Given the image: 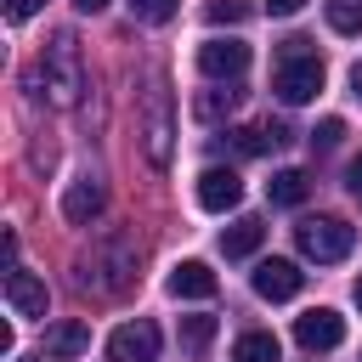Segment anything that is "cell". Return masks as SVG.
Here are the masks:
<instances>
[{"label":"cell","mask_w":362,"mask_h":362,"mask_svg":"<svg viewBox=\"0 0 362 362\" xmlns=\"http://www.w3.org/2000/svg\"><path fill=\"white\" fill-rule=\"evenodd\" d=\"M238 102H243V90H238V85L198 90V96H192V119H198V124H221V119H232V113H238Z\"/></svg>","instance_id":"9a60e30c"},{"label":"cell","mask_w":362,"mask_h":362,"mask_svg":"<svg viewBox=\"0 0 362 362\" xmlns=\"http://www.w3.org/2000/svg\"><path fill=\"white\" fill-rule=\"evenodd\" d=\"M198 68L209 79H243L249 74V45L243 40H204L198 45Z\"/></svg>","instance_id":"52a82bcc"},{"label":"cell","mask_w":362,"mask_h":362,"mask_svg":"<svg viewBox=\"0 0 362 362\" xmlns=\"http://www.w3.org/2000/svg\"><path fill=\"white\" fill-rule=\"evenodd\" d=\"M221 283H215V272L204 266V260H181L175 272H170V294L175 300H209Z\"/></svg>","instance_id":"4fadbf2b"},{"label":"cell","mask_w":362,"mask_h":362,"mask_svg":"<svg viewBox=\"0 0 362 362\" xmlns=\"http://www.w3.org/2000/svg\"><path fill=\"white\" fill-rule=\"evenodd\" d=\"M300 283H305V272H300L294 260H277V255H272V260L255 266V294H260V300H294Z\"/></svg>","instance_id":"8fae6325"},{"label":"cell","mask_w":362,"mask_h":362,"mask_svg":"<svg viewBox=\"0 0 362 362\" xmlns=\"http://www.w3.org/2000/svg\"><path fill=\"white\" fill-rule=\"evenodd\" d=\"M356 305H362V277H356Z\"/></svg>","instance_id":"f546056e"},{"label":"cell","mask_w":362,"mask_h":362,"mask_svg":"<svg viewBox=\"0 0 362 362\" xmlns=\"http://www.w3.org/2000/svg\"><path fill=\"white\" fill-rule=\"evenodd\" d=\"M6 300H11L17 317H45V305H51V300H45V283H40L34 272H17V266L6 272Z\"/></svg>","instance_id":"7c38bea8"},{"label":"cell","mask_w":362,"mask_h":362,"mask_svg":"<svg viewBox=\"0 0 362 362\" xmlns=\"http://www.w3.org/2000/svg\"><path fill=\"white\" fill-rule=\"evenodd\" d=\"M351 192H356V198H362V153H356V158H351Z\"/></svg>","instance_id":"4316f807"},{"label":"cell","mask_w":362,"mask_h":362,"mask_svg":"<svg viewBox=\"0 0 362 362\" xmlns=\"http://www.w3.org/2000/svg\"><path fill=\"white\" fill-rule=\"evenodd\" d=\"M79 351H90V328L85 322H51L45 328V351L40 356H51V362H68V356H79Z\"/></svg>","instance_id":"5bb4252c"},{"label":"cell","mask_w":362,"mask_h":362,"mask_svg":"<svg viewBox=\"0 0 362 362\" xmlns=\"http://www.w3.org/2000/svg\"><path fill=\"white\" fill-rule=\"evenodd\" d=\"M232 362H277V339L272 334H243L232 345Z\"/></svg>","instance_id":"d6986e66"},{"label":"cell","mask_w":362,"mask_h":362,"mask_svg":"<svg viewBox=\"0 0 362 362\" xmlns=\"http://www.w3.org/2000/svg\"><path fill=\"white\" fill-rule=\"evenodd\" d=\"M102 209H107V187H102V175H79V181H68V192H62V221L90 226Z\"/></svg>","instance_id":"ba28073f"},{"label":"cell","mask_w":362,"mask_h":362,"mask_svg":"<svg viewBox=\"0 0 362 362\" xmlns=\"http://www.w3.org/2000/svg\"><path fill=\"white\" fill-rule=\"evenodd\" d=\"M107 362H158V328L147 317L107 334Z\"/></svg>","instance_id":"8992f818"},{"label":"cell","mask_w":362,"mask_h":362,"mask_svg":"<svg viewBox=\"0 0 362 362\" xmlns=\"http://www.w3.org/2000/svg\"><path fill=\"white\" fill-rule=\"evenodd\" d=\"M345 141V119H322L317 130H311V153H334Z\"/></svg>","instance_id":"7402d4cb"},{"label":"cell","mask_w":362,"mask_h":362,"mask_svg":"<svg viewBox=\"0 0 362 362\" xmlns=\"http://www.w3.org/2000/svg\"><path fill=\"white\" fill-rule=\"evenodd\" d=\"M40 74H45V96H51L57 107H74V102H79V90H85V62H79L74 28H57V34H51Z\"/></svg>","instance_id":"3957f363"},{"label":"cell","mask_w":362,"mask_h":362,"mask_svg":"<svg viewBox=\"0 0 362 362\" xmlns=\"http://www.w3.org/2000/svg\"><path fill=\"white\" fill-rule=\"evenodd\" d=\"M305 192H311V175H305V170H277V175L266 181V198H272L277 209H300Z\"/></svg>","instance_id":"e0dca14e"},{"label":"cell","mask_w":362,"mask_h":362,"mask_svg":"<svg viewBox=\"0 0 362 362\" xmlns=\"http://www.w3.org/2000/svg\"><path fill=\"white\" fill-rule=\"evenodd\" d=\"M124 6H130V17H136V23H170L181 0H124Z\"/></svg>","instance_id":"44dd1931"},{"label":"cell","mask_w":362,"mask_h":362,"mask_svg":"<svg viewBox=\"0 0 362 362\" xmlns=\"http://www.w3.org/2000/svg\"><path fill=\"white\" fill-rule=\"evenodd\" d=\"M294 243H300V255H305V260L334 266V260H345V255L356 249V226H351V221H339V215H311V221H300V226H294Z\"/></svg>","instance_id":"277c9868"},{"label":"cell","mask_w":362,"mask_h":362,"mask_svg":"<svg viewBox=\"0 0 362 362\" xmlns=\"http://www.w3.org/2000/svg\"><path fill=\"white\" fill-rule=\"evenodd\" d=\"M198 204L209 209V215H226V209H238L243 204V181H238V170H204L198 175Z\"/></svg>","instance_id":"30bf717a"},{"label":"cell","mask_w":362,"mask_h":362,"mask_svg":"<svg viewBox=\"0 0 362 362\" xmlns=\"http://www.w3.org/2000/svg\"><path fill=\"white\" fill-rule=\"evenodd\" d=\"M170 147H175V102H170V79L153 74L141 96V153L153 170H170Z\"/></svg>","instance_id":"7a4b0ae2"},{"label":"cell","mask_w":362,"mask_h":362,"mask_svg":"<svg viewBox=\"0 0 362 362\" xmlns=\"http://www.w3.org/2000/svg\"><path fill=\"white\" fill-rule=\"evenodd\" d=\"M40 6H45V0H6V17H11V23H23V17H34Z\"/></svg>","instance_id":"cb8c5ba5"},{"label":"cell","mask_w":362,"mask_h":362,"mask_svg":"<svg viewBox=\"0 0 362 362\" xmlns=\"http://www.w3.org/2000/svg\"><path fill=\"white\" fill-rule=\"evenodd\" d=\"M40 362H51V356H40Z\"/></svg>","instance_id":"4dcf8cb0"},{"label":"cell","mask_w":362,"mask_h":362,"mask_svg":"<svg viewBox=\"0 0 362 362\" xmlns=\"http://www.w3.org/2000/svg\"><path fill=\"white\" fill-rule=\"evenodd\" d=\"M136 266H141L136 238H130V232H107V238L79 260V283L96 288V294H124V288H136V277H141Z\"/></svg>","instance_id":"6da1fadb"},{"label":"cell","mask_w":362,"mask_h":362,"mask_svg":"<svg viewBox=\"0 0 362 362\" xmlns=\"http://www.w3.org/2000/svg\"><path fill=\"white\" fill-rule=\"evenodd\" d=\"M300 51H311V40H305V34H288V40H283V57H300Z\"/></svg>","instance_id":"484cf974"},{"label":"cell","mask_w":362,"mask_h":362,"mask_svg":"<svg viewBox=\"0 0 362 362\" xmlns=\"http://www.w3.org/2000/svg\"><path fill=\"white\" fill-rule=\"evenodd\" d=\"M209 339H215V317H181V345H187V356H204L209 351Z\"/></svg>","instance_id":"ac0fdd59"},{"label":"cell","mask_w":362,"mask_h":362,"mask_svg":"<svg viewBox=\"0 0 362 362\" xmlns=\"http://www.w3.org/2000/svg\"><path fill=\"white\" fill-rule=\"evenodd\" d=\"M74 6H79V11H102L107 0H74Z\"/></svg>","instance_id":"f1b7e54d"},{"label":"cell","mask_w":362,"mask_h":362,"mask_svg":"<svg viewBox=\"0 0 362 362\" xmlns=\"http://www.w3.org/2000/svg\"><path fill=\"white\" fill-rule=\"evenodd\" d=\"M300 6H305V0H266V11H272V17H294Z\"/></svg>","instance_id":"d4e9b609"},{"label":"cell","mask_w":362,"mask_h":362,"mask_svg":"<svg viewBox=\"0 0 362 362\" xmlns=\"http://www.w3.org/2000/svg\"><path fill=\"white\" fill-rule=\"evenodd\" d=\"M328 28L334 34H362V0H328Z\"/></svg>","instance_id":"ffe728a7"},{"label":"cell","mask_w":362,"mask_h":362,"mask_svg":"<svg viewBox=\"0 0 362 362\" xmlns=\"http://www.w3.org/2000/svg\"><path fill=\"white\" fill-rule=\"evenodd\" d=\"M351 90H356V102H362V62L351 68Z\"/></svg>","instance_id":"83f0119b"},{"label":"cell","mask_w":362,"mask_h":362,"mask_svg":"<svg viewBox=\"0 0 362 362\" xmlns=\"http://www.w3.org/2000/svg\"><path fill=\"white\" fill-rule=\"evenodd\" d=\"M249 11H255L249 0H209V6H204V17H209V23H243Z\"/></svg>","instance_id":"603a6c76"},{"label":"cell","mask_w":362,"mask_h":362,"mask_svg":"<svg viewBox=\"0 0 362 362\" xmlns=\"http://www.w3.org/2000/svg\"><path fill=\"white\" fill-rule=\"evenodd\" d=\"M272 90L288 102V107H300V102H311L317 90H322V62H317V51H300V57H283L277 62V74H272Z\"/></svg>","instance_id":"5b68a950"},{"label":"cell","mask_w":362,"mask_h":362,"mask_svg":"<svg viewBox=\"0 0 362 362\" xmlns=\"http://www.w3.org/2000/svg\"><path fill=\"white\" fill-rule=\"evenodd\" d=\"M260 238H266V221H260V215H238V221L221 232V255H226V260H243V255L260 249Z\"/></svg>","instance_id":"2e32d148"},{"label":"cell","mask_w":362,"mask_h":362,"mask_svg":"<svg viewBox=\"0 0 362 362\" xmlns=\"http://www.w3.org/2000/svg\"><path fill=\"white\" fill-rule=\"evenodd\" d=\"M294 339H300V351H334L345 339V317L328 311V305H317V311L294 317Z\"/></svg>","instance_id":"9c48e42d"}]
</instances>
